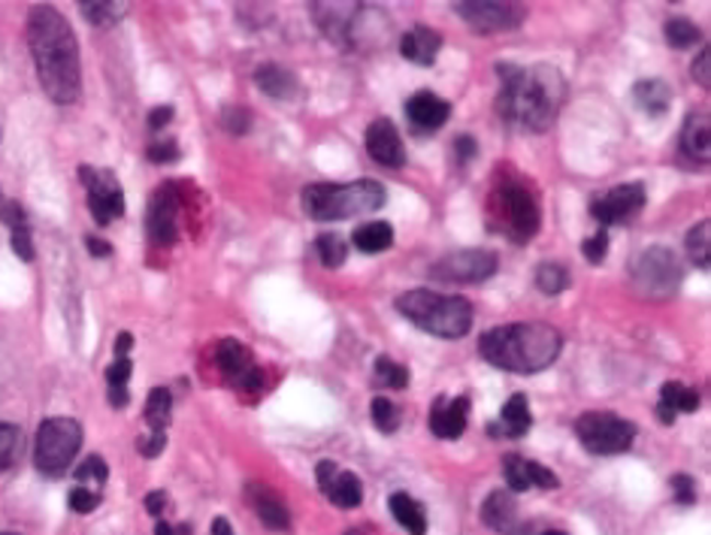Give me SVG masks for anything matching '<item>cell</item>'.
Listing matches in <instances>:
<instances>
[{
    "instance_id": "7dc6e473",
    "label": "cell",
    "mask_w": 711,
    "mask_h": 535,
    "mask_svg": "<svg viewBox=\"0 0 711 535\" xmlns=\"http://www.w3.org/2000/svg\"><path fill=\"white\" fill-rule=\"evenodd\" d=\"M179 158V146L173 139H161V143H152L149 146V161L152 163H170Z\"/></svg>"
},
{
    "instance_id": "8992f818",
    "label": "cell",
    "mask_w": 711,
    "mask_h": 535,
    "mask_svg": "<svg viewBox=\"0 0 711 535\" xmlns=\"http://www.w3.org/2000/svg\"><path fill=\"white\" fill-rule=\"evenodd\" d=\"M82 448V423L73 418H46L34 442V463L43 475L61 478Z\"/></svg>"
},
{
    "instance_id": "d590c367",
    "label": "cell",
    "mask_w": 711,
    "mask_h": 535,
    "mask_svg": "<svg viewBox=\"0 0 711 535\" xmlns=\"http://www.w3.org/2000/svg\"><path fill=\"white\" fill-rule=\"evenodd\" d=\"M536 287L546 294V297H558L570 287V270L560 266V263H542L536 266Z\"/></svg>"
},
{
    "instance_id": "44dd1931",
    "label": "cell",
    "mask_w": 711,
    "mask_h": 535,
    "mask_svg": "<svg viewBox=\"0 0 711 535\" xmlns=\"http://www.w3.org/2000/svg\"><path fill=\"white\" fill-rule=\"evenodd\" d=\"M467 418H470V397L455 399H436L431 411V433L436 439H460L467 430Z\"/></svg>"
},
{
    "instance_id": "ab89813d",
    "label": "cell",
    "mask_w": 711,
    "mask_h": 535,
    "mask_svg": "<svg viewBox=\"0 0 711 535\" xmlns=\"http://www.w3.org/2000/svg\"><path fill=\"white\" fill-rule=\"evenodd\" d=\"M369 414H372V423L379 426L381 433H394L397 426H400V409H397L394 402H391L388 397L372 399V409H369Z\"/></svg>"
},
{
    "instance_id": "4316f807",
    "label": "cell",
    "mask_w": 711,
    "mask_h": 535,
    "mask_svg": "<svg viewBox=\"0 0 711 535\" xmlns=\"http://www.w3.org/2000/svg\"><path fill=\"white\" fill-rule=\"evenodd\" d=\"M681 149L690 161L706 163L711 158V122L706 113H690L681 130Z\"/></svg>"
},
{
    "instance_id": "f6af8a7d",
    "label": "cell",
    "mask_w": 711,
    "mask_h": 535,
    "mask_svg": "<svg viewBox=\"0 0 711 535\" xmlns=\"http://www.w3.org/2000/svg\"><path fill=\"white\" fill-rule=\"evenodd\" d=\"M130 373H134V363L130 357H118V361L106 369V385L110 387H127L130 382Z\"/></svg>"
},
{
    "instance_id": "680465c9",
    "label": "cell",
    "mask_w": 711,
    "mask_h": 535,
    "mask_svg": "<svg viewBox=\"0 0 711 535\" xmlns=\"http://www.w3.org/2000/svg\"><path fill=\"white\" fill-rule=\"evenodd\" d=\"M154 535H173V526L164 521H158V526H154Z\"/></svg>"
},
{
    "instance_id": "d6a6232c",
    "label": "cell",
    "mask_w": 711,
    "mask_h": 535,
    "mask_svg": "<svg viewBox=\"0 0 711 535\" xmlns=\"http://www.w3.org/2000/svg\"><path fill=\"white\" fill-rule=\"evenodd\" d=\"M170 414H173V397H170V390H167V387H154L152 394L146 397L142 418H146V423L152 426L154 433H164L167 423H170Z\"/></svg>"
},
{
    "instance_id": "f5cc1de1",
    "label": "cell",
    "mask_w": 711,
    "mask_h": 535,
    "mask_svg": "<svg viewBox=\"0 0 711 535\" xmlns=\"http://www.w3.org/2000/svg\"><path fill=\"white\" fill-rule=\"evenodd\" d=\"M85 242H89V251L94 254V258H110V254H113V246H110V242H103V239L89 237Z\"/></svg>"
},
{
    "instance_id": "f1b7e54d",
    "label": "cell",
    "mask_w": 711,
    "mask_h": 535,
    "mask_svg": "<svg viewBox=\"0 0 711 535\" xmlns=\"http://www.w3.org/2000/svg\"><path fill=\"white\" fill-rule=\"evenodd\" d=\"M633 100L642 113L663 115L673 103V88L666 86L663 79H642L633 86Z\"/></svg>"
},
{
    "instance_id": "4dcf8cb0",
    "label": "cell",
    "mask_w": 711,
    "mask_h": 535,
    "mask_svg": "<svg viewBox=\"0 0 711 535\" xmlns=\"http://www.w3.org/2000/svg\"><path fill=\"white\" fill-rule=\"evenodd\" d=\"M352 242L364 254H381V251H388L394 246V227L388 225V221H367V225L355 227Z\"/></svg>"
},
{
    "instance_id": "7a4b0ae2",
    "label": "cell",
    "mask_w": 711,
    "mask_h": 535,
    "mask_svg": "<svg viewBox=\"0 0 711 535\" xmlns=\"http://www.w3.org/2000/svg\"><path fill=\"white\" fill-rule=\"evenodd\" d=\"M500 98L496 110L512 127H521L530 134H542L554 125L566 100V79L551 64L536 67H515L500 64Z\"/></svg>"
},
{
    "instance_id": "e0dca14e",
    "label": "cell",
    "mask_w": 711,
    "mask_h": 535,
    "mask_svg": "<svg viewBox=\"0 0 711 535\" xmlns=\"http://www.w3.org/2000/svg\"><path fill=\"white\" fill-rule=\"evenodd\" d=\"M367 151L369 158L381 167H403L406 163V146H403V137L400 130L394 127V122L388 118H376L367 130Z\"/></svg>"
},
{
    "instance_id": "9f6ffc18",
    "label": "cell",
    "mask_w": 711,
    "mask_h": 535,
    "mask_svg": "<svg viewBox=\"0 0 711 535\" xmlns=\"http://www.w3.org/2000/svg\"><path fill=\"white\" fill-rule=\"evenodd\" d=\"M127 399H130V394H127V387H110V402H113L115 409H122V406H127Z\"/></svg>"
},
{
    "instance_id": "7402d4cb",
    "label": "cell",
    "mask_w": 711,
    "mask_h": 535,
    "mask_svg": "<svg viewBox=\"0 0 711 535\" xmlns=\"http://www.w3.org/2000/svg\"><path fill=\"white\" fill-rule=\"evenodd\" d=\"M530 426H534V414H530L527 397L515 394L500 411V421L488 423L484 433L491 439H521L530 433Z\"/></svg>"
},
{
    "instance_id": "5bb4252c",
    "label": "cell",
    "mask_w": 711,
    "mask_h": 535,
    "mask_svg": "<svg viewBox=\"0 0 711 535\" xmlns=\"http://www.w3.org/2000/svg\"><path fill=\"white\" fill-rule=\"evenodd\" d=\"M645 200H649V194H645V185H642V182H627V185L611 187L609 194L594 200V203H590V215H594L603 227L627 225L633 215L642 212Z\"/></svg>"
},
{
    "instance_id": "277c9868",
    "label": "cell",
    "mask_w": 711,
    "mask_h": 535,
    "mask_svg": "<svg viewBox=\"0 0 711 535\" xmlns=\"http://www.w3.org/2000/svg\"><path fill=\"white\" fill-rule=\"evenodd\" d=\"M397 311L439 339H463L472 327V303L463 297H443L433 291H406L397 297Z\"/></svg>"
},
{
    "instance_id": "836d02e7",
    "label": "cell",
    "mask_w": 711,
    "mask_h": 535,
    "mask_svg": "<svg viewBox=\"0 0 711 535\" xmlns=\"http://www.w3.org/2000/svg\"><path fill=\"white\" fill-rule=\"evenodd\" d=\"M685 251L697 270H711V227L709 221H699L685 239Z\"/></svg>"
},
{
    "instance_id": "83f0119b",
    "label": "cell",
    "mask_w": 711,
    "mask_h": 535,
    "mask_svg": "<svg viewBox=\"0 0 711 535\" xmlns=\"http://www.w3.org/2000/svg\"><path fill=\"white\" fill-rule=\"evenodd\" d=\"M0 221L10 227L13 234V251L22 261H34V237H31V225H27V215L22 209V203L7 200L0 206Z\"/></svg>"
},
{
    "instance_id": "ac0fdd59",
    "label": "cell",
    "mask_w": 711,
    "mask_h": 535,
    "mask_svg": "<svg viewBox=\"0 0 711 535\" xmlns=\"http://www.w3.org/2000/svg\"><path fill=\"white\" fill-rule=\"evenodd\" d=\"M503 475H506L508 493H524L530 487H542V490H558V475L539 466V463L518 457V454H508L503 460Z\"/></svg>"
},
{
    "instance_id": "cb8c5ba5",
    "label": "cell",
    "mask_w": 711,
    "mask_h": 535,
    "mask_svg": "<svg viewBox=\"0 0 711 535\" xmlns=\"http://www.w3.org/2000/svg\"><path fill=\"white\" fill-rule=\"evenodd\" d=\"M254 86L261 88L267 98L282 100V103H291L300 98V82L291 70H285L282 64H261L254 70Z\"/></svg>"
},
{
    "instance_id": "d4e9b609",
    "label": "cell",
    "mask_w": 711,
    "mask_h": 535,
    "mask_svg": "<svg viewBox=\"0 0 711 535\" xmlns=\"http://www.w3.org/2000/svg\"><path fill=\"white\" fill-rule=\"evenodd\" d=\"M443 49V37L427 25L412 27L403 34L400 39V52H403V58L412 64H421V67H431L436 61V55Z\"/></svg>"
},
{
    "instance_id": "e575fe53",
    "label": "cell",
    "mask_w": 711,
    "mask_h": 535,
    "mask_svg": "<svg viewBox=\"0 0 711 535\" xmlns=\"http://www.w3.org/2000/svg\"><path fill=\"white\" fill-rule=\"evenodd\" d=\"M25 448V433L15 423H0V473L13 469Z\"/></svg>"
},
{
    "instance_id": "f907efd6",
    "label": "cell",
    "mask_w": 711,
    "mask_h": 535,
    "mask_svg": "<svg viewBox=\"0 0 711 535\" xmlns=\"http://www.w3.org/2000/svg\"><path fill=\"white\" fill-rule=\"evenodd\" d=\"M146 122L152 130H164L170 122H173V106H154L152 113L146 115Z\"/></svg>"
},
{
    "instance_id": "7bdbcfd3",
    "label": "cell",
    "mask_w": 711,
    "mask_h": 535,
    "mask_svg": "<svg viewBox=\"0 0 711 535\" xmlns=\"http://www.w3.org/2000/svg\"><path fill=\"white\" fill-rule=\"evenodd\" d=\"M221 127L230 130V134H249L252 130V115L240 110V106H228L225 113H221Z\"/></svg>"
},
{
    "instance_id": "6da1fadb",
    "label": "cell",
    "mask_w": 711,
    "mask_h": 535,
    "mask_svg": "<svg viewBox=\"0 0 711 535\" xmlns=\"http://www.w3.org/2000/svg\"><path fill=\"white\" fill-rule=\"evenodd\" d=\"M27 43L43 91L51 103L70 106L82 91V61L70 22L55 7H34L27 15Z\"/></svg>"
},
{
    "instance_id": "3957f363",
    "label": "cell",
    "mask_w": 711,
    "mask_h": 535,
    "mask_svg": "<svg viewBox=\"0 0 711 535\" xmlns=\"http://www.w3.org/2000/svg\"><path fill=\"white\" fill-rule=\"evenodd\" d=\"M563 351V337L548 325H506L479 339V354L503 373L534 375L548 369Z\"/></svg>"
},
{
    "instance_id": "11a10c76",
    "label": "cell",
    "mask_w": 711,
    "mask_h": 535,
    "mask_svg": "<svg viewBox=\"0 0 711 535\" xmlns=\"http://www.w3.org/2000/svg\"><path fill=\"white\" fill-rule=\"evenodd\" d=\"M130 349H134V337L130 333H118V339H115V357H125V354H130Z\"/></svg>"
},
{
    "instance_id": "c3c4849f",
    "label": "cell",
    "mask_w": 711,
    "mask_h": 535,
    "mask_svg": "<svg viewBox=\"0 0 711 535\" xmlns=\"http://www.w3.org/2000/svg\"><path fill=\"white\" fill-rule=\"evenodd\" d=\"M693 79H697V86L711 88V49H702L697 55V61H693Z\"/></svg>"
},
{
    "instance_id": "bcb514c9",
    "label": "cell",
    "mask_w": 711,
    "mask_h": 535,
    "mask_svg": "<svg viewBox=\"0 0 711 535\" xmlns=\"http://www.w3.org/2000/svg\"><path fill=\"white\" fill-rule=\"evenodd\" d=\"M673 493H675V502H681V505H690V502L697 499V485H693V478H690V475H675V478H673Z\"/></svg>"
},
{
    "instance_id": "b9f144b4",
    "label": "cell",
    "mask_w": 711,
    "mask_h": 535,
    "mask_svg": "<svg viewBox=\"0 0 711 535\" xmlns=\"http://www.w3.org/2000/svg\"><path fill=\"white\" fill-rule=\"evenodd\" d=\"M67 502H70V509L77 511V514H91V511L101 505V493H94V490H89V487L77 485L73 490H70Z\"/></svg>"
},
{
    "instance_id": "ffe728a7",
    "label": "cell",
    "mask_w": 711,
    "mask_h": 535,
    "mask_svg": "<svg viewBox=\"0 0 711 535\" xmlns=\"http://www.w3.org/2000/svg\"><path fill=\"white\" fill-rule=\"evenodd\" d=\"M448 115H451V103L439 98V94H433V91H418V94H412L406 100L409 125L415 127L418 134L439 130L448 122Z\"/></svg>"
},
{
    "instance_id": "6f0895ef",
    "label": "cell",
    "mask_w": 711,
    "mask_h": 535,
    "mask_svg": "<svg viewBox=\"0 0 711 535\" xmlns=\"http://www.w3.org/2000/svg\"><path fill=\"white\" fill-rule=\"evenodd\" d=\"M213 535H233V526L225 517H216L213 521Z\"/></svg>"
},
{
    "instance_id": "f546056e",
    "label": "cell",
    "mask_w": 711,
    "mask_h": 535,
    "mask_svg": "<svg viewBox=\"0 0 711 535\" xmlns=\"http://www.w3.org/2000/svg\"><path fill=\"white\" fill-rule=\"evenodd\" d=\"M388 509H391V517H394L409 535H427V514L421 509V502H415L409 493H391Z\"/></svg>"
},
{
    "instance_id": "db71d44e",
    "label": "cell",
    "mask_w": 711,
    "mask_h": 535,
    "mask_svg": "<svg viewBox=\"0 0 711 535\" xmlns=\"http://www.w3.org/2000/svg\"><path fill=\"white\" fill-rule=\"evenodd\" d=\"M455 146H458L460 161H463V158H467V161H470V158H475V139L472 137H458V143H455Z\"/></svg>"
},
{
    "instance_id": "2e32d148",
    "label": "cell",
    "mask_w": 711,
    "mask_h": 535,
    "mask_svg": "<svg viewBox=\"0 0 711 535\" xmlns=\"http://www.w3.org/2000/svg\"><path fill=\"white\" fill-rule=\"evenodd\" d=\"M316 481L318 487L328 493L333 505L340 509H357L360 499H364V487H360V478L355 473H343L340 466L333 460H321L316 466Z\"/></svg>"
},
{
    "instance_id": "816d5d0a",
    "label": "cell",
    "mask_w": 711,
    "mask_h": 535,
    "mask_svg": "<svg viewBox=\"0 0 711 535\" xmlns=\"http://www.w3.org/2000/svg\"><path fill=\"white\" fill-rule=\"evenodd\" d=\"M167 509V493L164 490H154V493H149L146 497V511L152 514V517H161Z\"/></svg>"
},
{
    "instance_id": "ee69618b",
    "label": "cell",
    "mask_w": 711,
    "mask_h": 535,
    "mask_svg": "<svg viewBox=\"0 0 711 535\" xmlns=\"http://www.w3.org/2000/svg\"><path fill=\"white\" fill-rule=\"evenodd\" d=\"M606 251H609V234H606V230H599L597 237H590L582 242V254H585L590 263L606 261Z\"/></svg>"
},
{
    "instance_id": "1f68e13d",
    "label": "cell",
    "mask_w": 711,
    "mask_h": 535,
    "mask_svg": "<svg viewBox=\"0 0 711 535\" xmlns=\"http://www.w3.org/2000/svg\"><path fill=\"white\" fill-rule=\"evenodd\" d=\"M82 15L91 25L113 27L127 15V3H122V0H106V3L103 0H82Z\"/></svg>"
},
{
    "instance_id": "5b68a950",
    "label": "cell",
    "mask_w": 711,
    "mask_h": 535,
    "mask_svg": "<svg viewBox=\"0 0 711 535\" xmlns=\"http://www.w3.org/2000/svg\"><path fill=\"white\" fill-rule=\"evenodd\" d=\"M388 191L376 179H360L348 185H309L303 191V209L316 221H348L385 206Z\"/></svg>"
},
{
    "instance_id": "f35d334b",
    "label": "cell",
    "mask_w": 711,
    "mask_h": 535,
    "mask_svg": "<svg viewBox=\"0 0 711 535\" xmlns=\"http://www.w3.org/2000/svg\"><path fill=\"white\" fill-rule=\"evenodd\" d=\"M106 478H110V469H106V463L101 457H89V460L79 463L77 469V485L79 487H89L94 493H101V487L106 485Z\"/></svg>"
},
{
    "instance_id": "94428289",
    "label": "cell",
    "mask_w": 711,
    "mask_h": 535,
    "mask_svg": "<svg viewBox=\"0 0 711 535\" xmlns=\"http://www.w3.org/2000/svg\"><path fill=\"white\" fill-rule=\"evenodd\" d=\"M0 535H19V533H0Z\"/></svg>"
},
{
    "instance_id": "ba28073f",
    "label": "cell",
    "mask_w": 711,
    "mask_h": 535,
    "mask_svg": "<svg viewBox=\"0 0 711 535\" xmlns=\"http://www.w3.org/2000/svg\"><path fill=\"white\" fill-rule=\"evenodd\" d=\"M633 278L635 285L642 287L651 297H669L681 285V263L669 249H654L642 251L633 263Z\"/></svg>"
},
{
    "instance_id": "7c38bea8",
    "label": "cell",
    "mask_w": 711,
    "mask_h": 535,
    "mask_svg": "<svg viewBox=\"0 0 711 535\" xmlns=\"http://www.w3.org/2000/svg\"><path fill=\"white\" fill-rule=\"evenodd\" d=\"M455 13L479 34H503V31H515L524 22V7L506 0H467V3H455Z\"/></svg>"
},
{
    "instance_id": "91938a15",
    "label": "cell",
    "mask_w": 711,
    "mask_h": 535,
    "mask_svg": "<svg viewBox=\"0 0 711 535\" xmlns=\"http://www.w3.org/2000/svg\"><path fill=\"white\" fill-rule=\"evenodd\" d=\"M539 535H566V533H560V530H546V533H539Z\"/></svg>"
},
{
    "instance_id": "9c48e42d",
    "label": "cell",
    "mask_w": 711,
    "mask_h": 535,
    "mask_svg": "<svg viewBox=\"0 0 711 535\" xmlns=\"http://www.w3.org/2000/svg\"><path fill=\"white\" fill-rule=\"evenodd\" d=\"M79 182L89 191V212L98 225H113L115 218L125 215V191L110 170L79 167Z\"/></svg>"
},
{
    "instance_id": "8d00e7d4",
    "label": "cell",
    "mask_w": 711,
    "mask_h": 535,
    "mask_svg": "<svg viewBox=\"0 0 711 535\" xmlns=\"http://www.w3.org/2000/svg\"><path fill=\"white\" fill-rule=\"evenodd\" d=\"M316 249L318 258H321V263H324L328 270H340L345 263V258H348V242H345L340 234H321V237L316 239Z\"/></svg>"
},
{
    "instance_id": "74e56055",
    "label": "cell",
    "mask_w": 711,
    "mask_h": 535,
    "mask_svg": "<svg viewBox=\"0 0 711 535\" xmlns=\"http://www.w3.org/2000/svg\"><path fill=\"white\" fill-rule=\"evenodd\" d=\"M699 39H702V31L690 19H669L666 22V43L673 49H690V46H697Z\"/></svg>"
},
{
    "instance_id": "60d3db41",
    "label": "cell",
    "mask_w": 711,
    "mask_h": 535,
    "mask_svg": "<svg viewBox=\"0 0 711 535\" xmlns=\"http://www.w3.org/2000/svg\"><path fill=\"white\" fill-rule=\"evenodd\" d=\"M376 375H379V382L385 387H391V390H403L409 385V373L406 366H400L391 357H379L376 361Z\"/></svg>"
},
{
    "instance_id": "4fadbf2b",
    "label": "cell",
    "mask_w": 711,
    "mask_h": 535,
    "mask_svg": "<svg viewBox=\"0 0 711 535\" xmlns=\"http://www.w3.org/2000/svg\"><path fill=\"white\" fill-rule=\"evenodd\" d=\"M216 363L221 375H225V382L237 387V390L249 394V390H261V385H264V373L254 363L252 351L245 349L242 342H237V339H221L218 342Z\"/></svg>"
},
{
    "instance_id": "8fae6325",
    "label": "cell",
    "mask_w": 711,
    "mask_h": 535,
    "mask_svg": "<svg viewBox=\"0 0 711 535\" xmlns=\"http://www.w3.org/2000/svg\"><path fill=\"white\" fill-rule=\"evenodd\" d=\"M496 254L484 249H463L445 254L443 261L433 263L431 275L443 278V282H455V285H479L484 278L496 273Z\"/></svg>"
},
{
    "instance_id": "d6986e66",
    "label": "cell",
    "mask_w": 711,
    "mask_h": 535,
    "mask_svg": "<svg viewBox=\"0 0 711 535\" xmlns=\"http://www.w3.org/2000/svg\"><path fill=\"white\" fill-rule=\"evenodd\" d=\"M482 521L494 530L496 535H524L527 523L521 521V509L508 490H494L484 499Z\"/></svg>"
},
{
    "instance_id": "603a6c76",
    "label": "cell",
    "mask_w": 711,
    "mask_h": 535,
    "mask_svg": "<svg viewBox=\"0 0 711 535\" xmlns=\"http://www.w3.org/2000/svg\"><path fill=\"white\" fill-rule=\"evenodd\" d=\"M245 497L252 502L254 514L261 517V523L267 526V530H279L285 533L288 526H291V514H288V505L282 502L270 487L264 485H249L245 487Z\"/></svg>"
},
{
    "instance_id": "9a60e30c",
    "label": "cell",
    "mask_w": 711,
    "mask_h": 535,
    "mask_svg": "<svg viewBox=\"0 0 711 535\" xmlns=\"http://www.w3.org/2000/svg\"><path fill=\"white\" fill-rule=\"evenodd\" d=\"M146 230L158 246H173L179 237V200L173 185H161L149 200Z\"/></svg>"
},
{
    "instance_id": "30bf717a",
    "label": "cell",
    "mask_w": 711,
    "mask_h": 535,
    "mask_svg": "<svg viewBox=\"0 0 711 535\" xmlns=\"http://www.w3.org/2000/svg\"><path fill=\"white\" fill-rule=\"evenodd\" d=\"M500 215L506 221V234L515 242H527V239L536 237L539 230V206H536V197L518 182H508V185L500 187Z\"/></svg>"
},
{
    "instance_id": "681fc988",
    "label": "cell",
    "mask_w": 711,
    "mask_h": 535,
    "mask_svg": "<svg viewBox=\"0 0 711 535\" xmlns=\"http://www.w3.org/2000/svg\"><path fill=\"white\" fill-rule=\"evenodd\" d=\"M164 445H167L164 433H154V430H152L149 436L140 439V445H137V448H140L142 457H158V454L164 451Z\"/></svg>"
},
{
    "instance_id": "484cf974",
    "label": "cell",
    "mask_w": 711,
    "mask_h": 535,
    "mask_svg": "<svg viewBox=\"0 0 711 535\" xmlns=\"http://www.w3.org/2000/svg\"><path fill=\"white\" fill-rule=\"evenodd\" d=\"M699 409V394L693 387L678 385V382H666L661 387V402H657V421L661 423H675L678 414H690Z\"/></svg>"
},
{
    "instance_id": "52a82bcc",
    "label": "cell",
    "mask_w": 711,
    "mask_h": 535,
    "mask_svg": "<svg viewBox=\"0 0 711 535\" xmlns=\"http://www.w3.org/2000/svg\"><path fill=\"white\" fill-rule=\"evenodd\" d=\"M575 436L582 439V445L590 454L611 457V454L630 451V445L635 442V423L623 421L611 411H585L575 421Z\"/></svg>"
}]
</instances>
